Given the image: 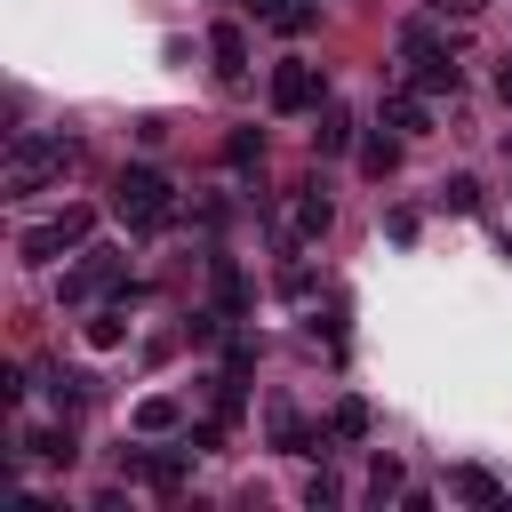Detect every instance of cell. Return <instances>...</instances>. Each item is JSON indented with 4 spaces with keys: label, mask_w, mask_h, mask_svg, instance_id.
<instances>
[{
    "label": "cell",
    "mask_w": 512,
    "mask_h": 512,
    "mask_svg": "<svg viewBox=\"0 0 512 512\" xmlns=\"http://www.w3.org/2000/svg\"><path fill=\"white\" fill-rule=\"evenodd\" d=\"M72 160H80V144H72V136L16 128V136H8V200H32V192H48V184H56Z\"/></svg>",
    "instance_id": "obj_1"
},
{
    "label": "cell",
    "mask_w": 512,
    "mask_h": 512,
    "mask_svg": "<svg viewBox=\"0 0 512 512\" xmlns=\"http://www.w3.org/2000/svg\"><path fill=\"white\" fill-rule=\"evenodd\" d=\"M112 216H120L128 232H168V224H176V184H168L160 168H120V176H112Z\"/></svg>",
    "instance_id": "obj_2"
},
{
    "label": "cell",
    "mask_w": 512,
    "mask_h": 512,
    "mask_svg": "<svg viewBox=\"0 0 512 512\" xmlns=\"http://www.w3.org/2000/svg\"><path fill=\"white\" fill-rule=\"evenodd\" d=\"M88 232H96V216H88V208H64V216L32 224V232L16 240V256H24V264H56V256H64V248H80Z\"/></svg>",
    "instance_id": "obj_3"
},
{
    "label": "cell",
    "mask_w": 512,
    "mask_h": 512,
    "mask_svg": "<svg viewBox=\"0 0 512 512\" xmlns=\"http://www.w3.org/2000/svg\"><path fill=\"white\" fill-rule=\"evenodd\" d=\"M192 456H200L192 440H184V448H120V472H128V480H152L160 496H176V488L192 480Z\"/></svg>",
    "instance_id": "obj_4"
},
{
    "label": "cell",
    "mask_w": 512,
    "mask_h": 512,
    "mask_svg": "<svg viewBox=\"0 0 512 512\" xmlns=\"http://www.w3.org/2000/svg\"><path fill=\"white\" fill-rule=\"evenodd\" d=\"M272 112H320V64H304V56L272 64Z\"/></svg>",
    "instance_id": "obj_5"
},
{
    "label": "cell",
    "mask_w": 512,
    "mask_h": 512,
    "mask_svg": "<svg viewBox=\"0 0 512 512\" xmlns=\"http://www.w3.org/2000/svg\"><path fill=\"white\" fill-rule=\"evenodd\" d=\"M96 288H120V256H112V248H88V264H80V272H64V288H56V296H64V304H88Z\"/></svg>",
    "instance_id": "obj_6"
},
{
    "label": "cell",
    "mask_w": 512,
    "mask_h": 512,
    "mask_svg": "<svg viewBox=\"0 0 512 512\" xmlns=\"http://www.w3.org/2000/svg\"><path fill=\"white\" fill-rule=\"evenodd\" d=\"M448 496H456V504H480V512L512 504V488H504V480H496L488 464H456V472H448Z\"/></svg>",
    "instance_id": "obj_7"
},
{
    "label": "cell",
    "mask_w": 512,
    "mask_h": 512,
    "mask_svg": "<svg viewBox=\"0 0 512 512\" xmlns=\"http://www.w3.org/2000/svg\"><path fill=\"white\" fill-rule=\"evenodd\" d=\"M40 392H48V408H56V416H72V408H88V400H96V376H88V368H48V376H40Z\"/></svg>",
    "instance_id": "obj_8"
},
{
    "label": "cell",
    "mask_w": 512,
    "mask_h": 512,
    "mask_svg": "<svg viewBox=\"0 0 512 512\" xmlns=\"http://www.w3.org/2000/svg\"><path fill=\"white\" fill-rule=\"evenodd\" d=\"M248 8H256V24H272V32H288V40L320 24V0H248Z\"/></svg>",
    "instance_id": "obj_9"
},
{
    "label": "cell",
    "mask_w": 512,
    "mask_h": 512,
    "mask_svg": "<svg viewBox=\"0 0 512 512\" xmlns=\"http://www.w3.org/2000/svg\"><path fill=\"white\" fill-rule=\"evenodd\" d=\"M352 136H360V120H352L344 104H320V128H312V152H320V160H336V152H352Z\"/></svg>",
    "instance_id": "obj_10"
},
{
    "label": "cell",
    "mask_w": 512,
    "mask_h": 512,
    "mask_svg": "<svg viewBox=\"0 0 512 512\" xmlns=\"http://www.w3.org/2000/svg\"><path fill=\"white\" fill-rule=\"evenodd\" d=\"M384 128H400V136H432V104H424L416 88H400V96H384Z\"/></svg>",
    "instance_id": "obj_11"
},
{
    "label": "cell",
    "mask_w": 512,
    "mask_h": 512,
    "mask_svg": "<svg viewBox=\"0 0 512 512\" xmlns=\"http://www.w3.org/2000/svg\"><path fill=\"white\" fill-rule=\"evenodd\" d=\"M208 56H216L224 80H240V72H248V32H240V24H216V32H208Z\"/></svg>",
    "instance_id": "obj_12"
},
{
    "label": "cell",
    "mask_w": 512,
    "mask_h": 512,
    "mask_svg": "<svg viewBox=\"0 0 512 512\" xmlns=\"http://www.w3.org/2000/svg\"><path fill=\"white\" fill-rule=\"evenodd\" d=\"M416 72V96H456L464 88V64L456 56H424V64H408Z\"/></svg>",
    "instance_id": "obj_13"
},
{
    "label": "cell",
    "mask_w": 512,
    "mask_h": 512,
    "mask_svg": "<svg viewBox=\"0 0 512 512\" xmlns=\"http://www.w3.org/2000/svg\"><path fill=\"white\" fill-rule=\"evenodd\" d=\"M328 224H336V200H328L320 184H304V192H296V240H320Z\"/></svg>",
    "instance_id": "obj_14"
},
{
    "label": "cell",
    "mask_w": 512,
    "mask_h": 512,
    "mask_svg": "<svg viewBox=\"0 0 512 512\" xmlns=\"http://www.w3.org/2000/svg\"><path fill=\"white\" fill-rule=\"evenodd\" d=\"M224 168H232V176H256V168H264V128H232V136H224Z\"/></svg>",
    "instance_id": "obj_15"
},
{
    "label": "cell",
    "mask_w": 512,
    "mask_h": 512,
    "mask_svg": "<svg viewBox=\"0 0 512 512\" xmlns=\"http://www.w3.org/2000/svg\"><path fill=\"white\" fill-rule=\"evenodd\" d=\"M368 432H376L368 400H360V392H344V400H336V416H328V440H368Z\"/></svg>",
    "instance_id": "obj_16"
},
{
    "label": "cell",
    "mask_w": 512,
    "mask_h": 512,
    "mask_svg": "<svg viewBox=\"0 0 512 512\" xmlns=\"http://www.w3.org/2000/svg\"><path fill=\"white\" fill-rule=\"evenodd\" d=\"M24 456H40V464H72L80 440H72L64 424H40V432H24Z\"/></svg>",
    "instance_id": "obj_17"
},
{
    "label": "cell",
    "mask_w": 512,
    "mask_h": 512,
    "mask_svg": "<svg viewBox=\"0 0 512 512\" xmlns=\"http://www.w3.org/2000/svg\"><path fill=\"white\" fill-rule=\"evenodd\" d=\"M392 168H400V136H384V128H376V136H360V176H376V184H384Z\"/></svg>",
    "instance_id": "obj_18"
},
{
    "label": "cell",
    "mask_w": 512,
    "mask_h": 512,
    "mask_svg": "<svg viewBox=\"0 0 512 512\" xmlns=\"http://www.w3.org/2000/svg\"><path fill=\"white\" fill-rule=\"evenodd\" d=\"M176 424H184V400H168V392L136 400V432H176Z\"/></svg>",
    "instance_id": "obj_19"
},
{
    "label": "cell",
    "mask_w": 512,
    "mask_h": 512,
    "mask_svg": "<svg viewBox=\"0 0 512 512\" xmlns=\"http://www.w3.org/2000/svg\"><path fill=\"white\" fill-rule=\"evenodd\" d=\"M208 272H216V304H224V312H248V280H240V264H232V256H208Z\"/></svg>",
    "instance_id": "obj_20"
},
{
    "label": "cell",
    "mask_w": 512,
    "mask_h": 512,
    "mask_svg": "<svg viewBox=\"0 0 512 512\" xmlns=\"http://www.w3.org/2000/svg\"><path fill=\"white\" fill-rule=\"evenodd\" d=\"M400 56H408V64H424V56H448V40L416 16V24H400Z\"/></svg>",
    "instance_id": "obj_21"
},
{
    "label": "cell",
    "mask_w": 512,
    "mask_h": 512,
    "mask_svg": "<svg viewBox=\"0 0 512 512\" xmlns=\"http://www.w3.org/2000/svg\"><path fill=\"white\" fill-rule=\"evenodd\" d=\"M432 200H440L448 216H480V184H472V176H440V192H432Z\"/></svg>",
    "instance_id": "obj_22"
},
{
    "label": "cell",
    "mask_w": 512,
    "mask_h": 512,
    "mask_svg": "<svg viewBox=\"0 0 512 512\" xmlns=\"http://www.w3.org/2000/svg\"><path fill=\"white\" fill-rule=\"evenodd\" d=\"M88 344H96V352H120V344H128V304L96 312V320H88Z\"/></svg>",
    "instance_id": "obj_23"
},
{
    "label": "cell",
    "mask_w": 512,
    "mask_h": 512,
    "mask_svg": "<svg viewBox=\"0 0 512 512\" xmlns=\"http://www.w3.org/2000/svg\"><path fill=\"white\" fill-rule=\"evenodd\" d=\"M208 408H216V424H240V408H248V392H240V376H232V368L216 376V392H208Z\"/></svg>",
    "instance_id": "obj_24"
},
{
    "label": "cell",
    "mask_w": 512,
    "mask_h": 512,
    "mask_svg": "<svg viewBox=\"0 0 512 512\" xmlns=\"http://www.w3.org/2000/svg\"><path fill=\"white\" fill-rule=\"evenodd\" d=\"M272 440H280L288 456H304V448H312V432H304V416H296V408H280V416H272Z\"/></svg>",
    "instance_id": "obj_25"
},
{
    "label": "cell",
    "mask_w": 512,
    "mask_h": 512,
    "mask_svg": "<svg viewBox=\"0 0 512 512\" xmlns=\"http://www.w3.org/2000/svg\"><path fill=\"white\" fill-rule=\"evenodd\" d=\"M400 488H408V480H400V456H376V464H368V496L384 504V496H400Z\"/></svg>",
    "instance_id": "obj_26"
},
{
    "label": "cell",
    "mask_w": 512,
    "mask_h": 512,
    "mask_svg": "<svg viewBox=\"0 0 512 512\" xmlns=\"http://www.w3.org/2000/svg\"><path fill=\"white\" fill-rule=\"evenodd\" d=\"M224 320H232L224 304H216V312H192V320H184V336H192V344H216V336H224Z\"/></svg>",
    "instance_id": "obj_27"
},
{
    "label": "cell",
    "mask_w": 512,
    "mask_h": 512,
    "mask_svg": "<svg viewBox=\"0 0 512 512\" xmlns=\"http://www.w3.org/2000/svg\"><path fill=\"white\" fill-rule=\"evenodd\" d=\"M384 240L408 248V240H416V208H384Z\"/></svg>",
    "instance_id": "obj_28"
},
{
    "label": "cell",
    "mask_w": 512,
    "mask_h": 512,
    "mask_svg": "<svg viewBox=\"0 0 512 512\" xmlns=\"http://www.w3.org/2000/svg\"><path fill=\"white\" fill-rule=\"evenodd\" d=\"M224 368L248 376V368H256V336H232V344H224Z\"/></svg>",
    "instance_id": "obj_29"
},
{
    "label": "cell",
    "mask_w": 512,
    "mask_h": 512,
    "mask_svg": "<svg viewBox=\"0 0 512 512\" xmlns=\"http://www.w3.org/2000/svg\"><path fill=\"white\" fill-rule=\"evenodd\" d=\"M280 296H296V304H304V296H312V264H288V272H280Z\"/></svg>",
    "instance_id": "obj_30"
},
{
    "label": "cell",
    "mask_w": 512,
    "mask_h": 512,
    "mask_svg": "<svg viewBox=\"0 0 512 512\" xmlns=\"http://www.w3.org/2000/svg\"><path fill=\"white\" fill-rule=\"evenodd\" d=\"M336 496H344V488H336L328 472H312V480H304V504H312V512H320V504H336Z\"/></svg>",
    "instance_id": "obj_31"
},
{
    "label": "cell",
    "mask_w": 512,
    "mask_h": 512,
    "mask_svg": "<svg viewBox=\"0 0 512 512\" xmlns=\"http://www.w3.org/2000/svg\"><path fill=\"white\" fill-rule=\"evenodd\" d=\"M432 8H440V16H480L488 0H432Z\"/></svg>",
    "instance_id": "obj_32"
},
{
    "label": "cell",
    "mask_w": 512,
    "mask_h": 512,
    "mask_svg": "<svg viewBox=\"0 0 512 512\" xmlns=\"http://www.w3.org/2000/svg\"><path fill=\"white\" fill-rule=\"evenodd\" d=\"M496 96H504V104H512V64H504V72H496Z\"/></svg>",
    "instance_id": "obj_33"
}]
</instances>
